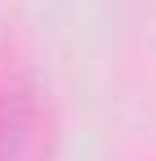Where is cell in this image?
<instances>
[{
	"label": "cell",
	"mask_w": 156,
	"mask_h": 161,
	"mask_svg": "<svg viewBox=\"0 0 156 161\" xmlns=\"http://www.w3.org/2000/svg\"><path fill=\"white\" fill-rule=\"evenodd\" d=\"M0 161H52V109L30 79L0 83Z\"/></svg>",
	"instance_id": "6da1fadb"
}]
</instances>
